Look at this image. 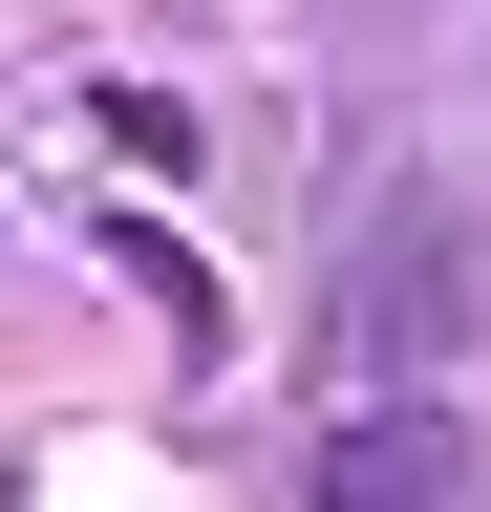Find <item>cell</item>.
<instances>
[{"instance_id":"cell-2","label":"cell","mask_w":491,"mask_h":512,"mask_svg":"<svg viewBox=\"0 0 491 512\" xmlns=\"http://www.w3.org/2000/svg\"><path fill=\"white\" fill-rule=\"evenodd\" d=\"M470 320V278H449V214L406 192V278H363V342H449Z\"/></svg>"},{"instance_id":"cell-1","label":"cell","mask_w":491,"mask_h":512,"mask_svg":"<svg viewBox=\"0 0 491 512\" xmlns=\"http://www.w3.org/2000/svg\"><path fill=\"white\" fill-rule=\"evenodd\" d=\"M299 512H491V427L406 384V406L321 427V470H299Z\"/></svg>"}]
</instances>
